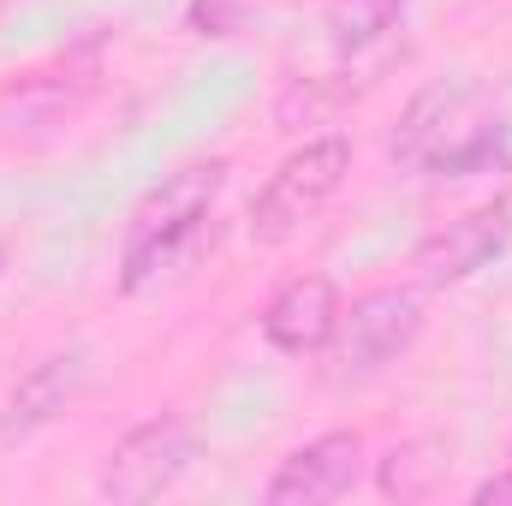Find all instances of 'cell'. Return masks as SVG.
Wrapping results in <instances>:
<instances>
[{"mask_svg":"<svg viewBox=\"0 0 512 506\" xmlns=\"http://www.w3.org/2000/svg\"><path fill=\"white\" fill-rule=\"evenodd\" d=\"M346 173H352V143L340 131L310 137L304 149H292L268 173V185L251 197V239L256 245H286L292 233H304L340 197Z\"/></svg>","mask_w":512,"mask_h":506,"instance_id":"obj_3","label":"cell"},{"mask_svg":"<svg viewBox=\"0 0 512 506\" xmlns=\"http://www.w3.org/2000/svg\"><path fill=\"white\" fill-rule=\"evenodd\" d=\"M197 459V429L179 417V411H161V417H143L137 429H126L114 441V453L102 459V477H96V495L102 501H155L167 495Z\"/></svg>","mask_w":512,"mask_h":506,"instance_id":"obj_4","label":"cell"},{"mask_svg":"<svg viewBox=\"0 0 512 506\" xmlns=\"http://www.w3.org/2000/svg\"><path fill=\"white\" fill-rule=\"evenodd\" d=\"M423 334V298L411 286H370L340 310V358L352 370H382Z\"/></svg>","mask_w":512,"mask_h":506,"instance_id":"obj_6","label":"cell"},{"mask_svg":"<svg viewBox=\"0 0 512 506\" xmlns=\"http://www.w3.org/2000/svg\"><path fill=\"white\" fill-rule=\"evenodd\" d=\"M507 245H512V197H489V203L453 215L447 227H435L417 245V280L423 286H459V280L483 274Z\"/></svg>","mask_w":512,"mask_h":506,"instance_id":"obj_5","label":"cell"},{"mask_svg":"<svg viewBox=\"0 0 512 506\" xmlns=\"http://www.w3.org/2000/svg\"><path fill=\"white\" fill-rule=\"evenodd\" d=\"M90 381V358L84 352H48L36 358L18 387L6 393V411H0V441H30L36 429H48Z\"/></svg>","mask_w":512,"mask_h":506,"instance_id":"obj_9","label":"cell"},{"mask_svg":"<svg viewBox=\"0 0 512 506\" xmlns=\"http://www.w3.org/2000/svg\"><path fill=\"white\" fill-rule=\"evenodd\" d=\"M0 268H6V251H0Z\"/></svg>","mask_w":512,"mask_h":506,"instance_id":"obj_14","label":"cell"},{"mask_svg":"<svg viewBox=\"0 0 512 506\" xmlns=\"http://www.w3.org/2000/svg\"><path fill=\"white\" fill-rule=\"evenodd\" d=\"M185 24L197 30V36H239L245 30V0H191V12H185Z\"/></svg>","mask_w":512,"mask_h":506,"instance_id":"obj_12","label":"cell"},{"mask_svg":"<svg viewBox=\"0 0 512 506\" xmlns=\"http://www.w3.org/2000/svg\"><path fill=\"white\" fill-rule=\"evenodd\" d=\"M483 102L477 84L465 78H435L411 96V108L399 114V126L387 137V155L399 167H423V173H441V179H465L477 173L495 149H501V126L477 120L471 108Z\"/></svg>","mask_w":512,"mask_h":506,"instance_id":"obj_2","label":"cell"},{"mask_svg":"<svg viewBox=\"0 0 512 506\" xmlns=\"http://www.w3.org/2000/svg\"><path fill=\"white\" fill-rule=\"evenodd\" d=\"M447 471H453V453H447V441H435V435H417V441H399V447L387 453L382 471H376V483H382L387 501H429V495H441Z\"/></svg>","mask_w":512,"mask_h":506,"instance_id":"obj_10","label":"cell"},{"mask_svg":"<svg viewBox=\"0 0 512 506\" xmlns=\"http://www.w3.org/2000/svg\"><path fill=\"white\" fill-rule=\"evenodd\" d=\"M399 12H405V0H334L328 6V42L340 54H364L399 24Z\"/></svg>","mask_w":512,"mask_h":506,"instance_id":"obj_11","label":"cell"},{"mask_svg":"<svg viewBox=\"0 0 512 506\" xmlns=\"http://www.w3.org/2000/svg\"><path fill=\"white\" fill-rule=\"evenodd\" d=\"M340 334V292L328 274H298L286 280L268 310H262V340L286 358H310Z\"/></svg>","mask_w":512,"mask_h":506,"instance_id":"obj_8","label":"cell"},{"mask_svg":"<svg viewBox=\"0 0 512 506\" xmlns=\"http://www.w3.org/2000/svg\"><path fill=\"white\" fill-rule=\"evenodd\" d=\"M358 477H364V435L334 429V435H316V441L292 447L262 495L274 506H328L340 495H352Z\"/></svg>","mask_w":512,"mask_h":506,"instance_id":"obj_7","label":"cell"},{"mask_svg":"<svg viewBox=\"0 0 512 506\" xmlns=\"http://www.w3.org/2000/svg\"><path fill=\"white\" fill-rule=\"evenodd\" d=\"M471 501L477 506H512V465L501 471V477H483V483L471 489Z\"/></svg>","mask_w":512,"mask_h":506,"instance_id":"obj_13","label":"cell"},{"mask_svg":"<svg viewBox=\"0 0 512 506\" xmlns=\"http://www.w3.org/2000/svg\"><path fill=\"white\" fill-rule=\"evenodd\" d=\"M227 155H209V161H191L179 173H167L131 215L126 245H120V292H149L179 256L191 251V239L203 233L221 185H227Z\"/></svg>","mask_w":512,"mask_h":506,"instance_id":"obj_1","label":"cell"}]
</instances>
